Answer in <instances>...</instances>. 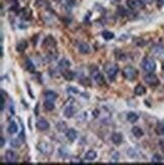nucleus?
Returning <instances> with one entry per match:
<instances>
[{
	"mask_svg": "<svg viewBox=\"0 0 164 165\" xmlns=\"http://www.w3.org/2000/svg\"><path fill=\"white\" fill-rule=\"evenodd\" d=\"M105 71L111 80H113L119 72V66L113 63H107L105 66Z\"/></svg>",
	"mask_w": 164,
	"mask_h": 165,
	"instance_id": "nucleus-1",
	"label": "nucleus"
},
{
	"mask_svg": "<svg viewBox=\"0 0 164 165\" xmlns=\"http://www.w3.org/2000/svg\"><path fill=\"white\" fill-rule=\"evenodd\" d=\"M36 148L44 155H51L54 151L53 146L46 141H40V143L38 144V146H36Z\"/></svg>",
	"mask_w": 164,
	"mask_h": 165,
	"instance_id": "nucleus-2",
	"label": "nucleus"
},
{
	"mask_svg": "<svg viewBox=\"0 0 164 165\" xmlns=\"http://www.w3.org/2000/svg\"><path fill=\"white\" fill-rule=\"evenodd\" d=\"M141 65H142V68L144 69L146 72H149V73L155 71V69H156L155 61H154L152 58H150V57H146V58L143 59L142 64Z\"/></svg>",
	"mask_w": 164,
	"mask_h": 165,
	"instance_id": "nucleus-3",
	"label": "nucleus"
},
{
	"mask_svg": "<svg viewBox=\"0 0 164 165\" xmlns=\"http://www.w3.org/2000/svg\"><path fill=\"white\" fill-rule=\"evenodd\" d=\"M123 75L126 78L127 80H130V81H133L137 78L138 76V71L137 69H135L134 67L132 66H127L124 68L123 70Z\"/></svg>",
	"mask_w": 164,
	"mask_h": 165,
	"instance_id": "nucleus-4",
	"label": "nucleus"
},
{
	"mask_svg": "<svg viewBox=\"0 0 164 165\" xmlns=\"http://www.w3.org/2000/svg\"><path fill=\"white\" fill-rule=\"evenodd\" d=\"M91 75H92V78L94 79V81H95L98 85H103V84L105 83V77L102 75V73L100 72L96 67H94V70L91 71Z\"/></svg>",
	"mask_w": 164,
	"mask_h": 165,
	"instance_id": "nucleus-5",
	"label": "nucleus"
},
{
	"mask_svg": "<svg viewBox=\"0 0 164 165\" xmlns=\"http://www.w3.org/2000/svg\"><path fill=\"white\" fill-rule=\"evenodd\" d=\"M127 4L133 10H140L145 7V2L143 0H128Z\"/></svg>",
	"mask_w": 164,
	"mask_h": 165,
	"instance_id": "nucleus-6",
	"label": "nucleus"
},
{
	"mask_svg": "<svg viewBox=\"0 0 164 165\" xmlns=\"http://www.w3.org/2000/svg\"><path fill=\"white\" fill-rule=\"evenodd\" d=\"M144 80L145 82L150 86H156L159 84V79L156 75H154L153 73H149L147 75L144 77Z\"/></svg>",
	"mask_w": 164,
	"mask_h": 165,
	"instance_id": "nucleus-7",
	"label": "nucleus"
},
{
	"mask_svg": "<svg viewBox=\"0 0 164 165\" xmlns=\"http://www.w3.org/2000/svg\"><path fill=\"white\" fill-rule=\"evenodd\" d=\"M5 160L8 163H16L18 160V156L14 151L11 150H7L5 153Z\"/></svg>",
	"mask_w": 164,
	"mask_h": 165,
	"instance_id": "nucleus-8",
	"label": "nucleus"
},
{
	"mask_svg": "<svg viewBox=\"0 0 164 165\" xmlns=\"http://www.w3.org/2000/svg\"><path fill=\"white\" fill-rule=\"evenodd\" d=\"M36 128H38L40 131H47L50 128V124L46 119H40L36 122Z\"/></svg>",
	"mask_w": 164,
	"mask_h": 165,
	"instance_id": "nucleus-9",
	"label": "nucleus"
},
{
	"mask_svg": "<svg viewBox=\"0 0 164 165\" xmlns=\"http://www.w3.org/2000/svg\"><path fill=\"white\" fill-rule=\"evenodd\" d=\"M123 135H121V133H113L111 136V142H113V144H115V145H119V144L123 142Z\"/></svg>",
	"mask_w": 164,
	"mask_h": 165,
	"instance_id": "nucleus-10",
	"label": "nucleus"
},
{
	"mask_svg": "<svg viewBox=\"0 0 164 165\" xmlns=\"http://www.w3.org/2000/svg\"><path fill=\"white\" fill-rule=\"evenodd\" d=\"M17 131H18V126H17V124L15 123V121H10L8 127H7V132H8L10 135H13V134L17 133Z\"/></svg>",
	"mask_w": 164,
	"mask_h": 165,
	"instance_id": "nucleus-11",
	"label": "nucleus"
},
{
	"mask_svg": "<svg viewBox=\"0 0 164 165\" xmlns=\"http://www.w3.org/2000/svg\"><path fill=\"white\" fill-rule=\"evenodd\" d=\"M62 75L63 77H64V79L67 80V81H72L75 78V73L71 70H68V69L62 71Z\"/></svg>",
	"mask_w": 164,
	"mask_h": 165,
	"instance_id": "nucleus-12",
	"label": "nucleus"
},
{
	"mask_svg": "<svg viewBox=\"0 0 164 165\" xmlns=\"http://www.w3.org/2000/svg\"><path fill=\"white\" fill-rule=\"evenodd\" d=\"M75 112H76V109H75V107L73 106V105H68V106L64 109V116L66 117L67 119L72 118L75 114Z\"/></svg>",
	"mask_w": 164,
	"mask_h": 165,
	"instance_id": "nucleus-13",
	"label": "nucleus"
},
{
	"mask_svg": "<svg viewBox=\"0 0 164 165\" xmlns=\"http://www.w3.org/2000/svg\"><path fill=\"white\" fill-rule=\"evenodd\" d=\"M44 46L47 48H54L56 46V41L52 36H47L44 41Z\"/></svg>",
	"mask_w": 164,
	"mask_h": 165,
	"instance_id": "nucleus-14",
	"label": "nucleus"
},
{
	"mask_svg": "<svg viewBox=\"0 0 164 165\" xmlns=\"http://www.w3.org/2000/svg\"><path fill=\"white\" fill-rule=\"evenodd\" d=\"M66 137L70 142H74L77 139V132L74 129H69L66 132Z\"/></svg>",
	"mask_w": 164,
	"mask_h": 165,
	"instance_id": "nucleus-15",
	"label": "nucleus"
},
{
	"mask_svg": "<svg viewBox=\"0 0 164 165\" xmlns=\"http://www.w3.org/2000/svg\"><path fill=\"white\" fill-rule=\"evenodd\" d=\"M134 92H135V94L136 95H143V94H145L146 93V88H145V86H143L142 84H138V85L135 87V89H134Z\"/></svg>",
	"mask_w": 164,
	"mask_h": 165,
	"instance_id": "nucleus-16",
	"label": "nucleus"
},
{
	"mask_svg": "<svg viewBox=\"0 0 164 165\" xmlns=\"http://www.w3.org/2000/svg\"><path fill=\"white\" fill-rule=\"evenodd\" d=\"M58 97L57 93L54 92V91H51V90H49V91H46L45 92V98L46 100H51V101H54L56 100Z\"/></svg>",
	"mask_w": 164,
	"mask_h": 165,
	"instance_id": "nucleus-17",
	"label": "nucleus"
},
{
	"mask_svg": "<svg viewBox=\"0 0 164 165\" xmlns=\"http://www.w3.org/2000/svg\"><path fill=\"white\" fill-rule=\"evenodd\" d=\"M101 36L105 41H111L115 38V34L113 32H109V30H103L101 32Z\"/></svg>",
	"mask_w": 164,
	"mask_h": 165,
	"instance_id": "nucleus-18",
	"label": "nucleus"
},
{
	"mask_svg": "<svg viewBox=\"0 0 164 165\" xmlns=\"http://www.w3.org/2000/svg\"><path fill=\"white\" fill-rule=\"evenodd\" d=\"M132 133L136 138H141V137H143V135H144L143 130L141 129V128H139V127H134V128H132Z\"/></svg>",
	"mask_w": 164,
	"mask_h": 165,
	"instance_id": "nucleus-19",
	"label": "nucleus"
},
{
	"mask_svg": "<svg viewBox=\"0 0 164 165\" xmlns=\"http://www.w3.org/2000/svg\"><path fill=\"white\" fill-rule=\"evenodd\" d=\"M70 67V62H69L67 59H62V60L59 62V68L61 69L62 71L66 70Z\"/></svg>",
	"mask_w": 164,
	"mask_h": 165,
	"instance_id": "nucleus-20",
	"label": "nucleus"
},
{
	"mask_svg": "<svg viewBox=\"0 0 164 165\" xmlns=\"http://www.w3.org/2000/svg\"><path fill=\"white\" fill-rule=\"evenodd\" d=\"M78 49H79V51H80V53H82V54H88L90 52L89 46H88L86 43H81L80 45H79Z\"/></svg>",
	"mask_w": 164,
	"mask_h": 165,
	"instance_id": "nucleus-21",
	"label": "nucleus"
},
{
	"mask_svg": "<svg viewBox=\"0 0 164 165\" xmlns=\"http://www.w3.org/2000/svg\"><path fill=\"white\" fill-rule=\"evenodd\" d=\"M127 118H128V121L130 123H136L137 121L139 120V114H136V112H131L128 114Z\"/></svg>",
	"mask_w": 164,
	"mask_h": 165,
	"instance_id": "nucleus-22",
	"label": "nucleus"
},
{
	"mask_svg": "<svg viewBox=\"0 0 164 165\" xmlns=\"http://www.w3.org/2000/svg\"><path fill=\"white\" fill-rule=\"evenodd\" d=\"M97 157V153L94 150H89L88 152H86L85 154V159L86 160H94Z\"/></svg>",
	"mask_w": 164,
	"mask_h": 165,
	"instance_id": "nucleus-23",
	"label": "nucleus"
},
{
	"mask_svg": "<svg viewBox=\"0 0 164 165\" xmlns=\"http://www.w3.org/2000/svg\"><path fill=\"white\" fill-rule=\"evenodd\" d=\"M28 48V42L26 41H22L19 42L18 44L16 45V50L17 52H24V50Z\"/></svg>",
	"mask_w": 164,
	"mask_h": 165,
	"instance_id": "nucleus-24",
	"label": "nucleus"
},
{
	"mask_svg": "<svg viewBox=\"0 0 164 165\" xmlns=\"http://www.w3.org/2000/svg\"><path fill=\"white\" fill-rule=\"evenodd\" d=\"M44 107H45V109H47V110L51 112V110H53V109L55 108V104H54L53 101H51V100H46L45 103H44Z\"/></svg>",
	"mask_w": 164,
	"mask_h": 165,
	"instance_id": "nucleus-25",
	"label": "nucleus"
},
{
	"mask_svg": "<svg viewBox=\"0 0 164 165\" xmlns=\"http://www.w3.org/2000/svg\"><path fill=\"white\" fill-rule=\"evenodd\" d=\"M26 70H28V72H30V73H34V71H36V67H34V65L32 64V61H30V60L26 61Z\"/></svg>",
	"mask_w": 164,
	"mask_h": 165,
	"instance_id": "nucleus-26",
	"label": "nucleus"
},
{
	"mask_svg": "<svg viewBox=\"0 0 164 165\" xmlns=\"http://www.w3.org/2000/svg\"><path fill=\"white\" fill-rule=\"evenodd\" d=\"M22 17L24 20H30L32 18V10L28 8H24L22 10Z\"/></svg>",
	"mask_w": 164,
	"mask_h": 165,
	"instance_id": "nucleus-27",
	"label": "nucleus"
},
{
	"mask_svg": "<svg viewBox=\"0 0 164 165\" xmlns=\"http://www.w3.org/2000/svg\"><path fill=\"white\" fill-rule=\"evenodd\" d=\"M20 141H22L20 139H13V140H11V141H10V144H11V146H12V147L18 148L19 145H20Z\"/></svg>",
	"mask_w": 164,
	"mask_h": 165,
	"instance_id": "nucleus-28",
	"label": "nucleus"
},
{
	"mask_svg": "<svg viewBox=\"0 0 164 165\" xmlns=\"http://www.w3.org/2000/svg\"><path fill=\"white\" fill-rule=\"evenodd\" d=\"M162 162V157L160 155L156 154L152 157V163H161Z\"/></svg>",
	"mask_w": 164,
	"mask_h": 165,
	"instance_id": "nucleus-29",
	"label": "nucleus"
},
{
	"mask_svg": "<svg viewBox=\"0 0 164 165\" xmlns=\"http://www.w3.org/2000/svg\"><path fill=\"white\" fill-rule=\"evenodd\" d=\"M57 129L59 130L60 132H64L65 129H66V124H65V123H62V122L59 123L57 126Z\"/></svg>",
	"mask_w": 164,
	"mask_h": 165,
	"instance_id": "nucleus-30",
	"label": "nucleus"
},
{
	"mask_svg": "<svg viewBox=\"0 0 164 165\" xmlns=\"http://www.w3.org/2000/svg\"><path fill=\"white\" fill-rule=\"evenodd\" d=\"M134 43L136 44L137 46H139V47H142V46L145 45V41H144V40H142V39H136L134 41Z\"/></svg>",
	"mask_w": 164,
	"mask_h": 165,
	"instance_id": "nucleus-31",
	"label": "nucleus"
},
{
	"mask_svg": "<svg viewBox=\"0 0 164 165\" xmlns=\"http://www.w3.org/2000/svg\"><path fill=\"white\" fill-rule=\"evenodd\" d=\"M66 2L69 6H73L75 4V2H76V0H66Z\"/></svg>",
	"mask_w": 164,
	"mask_h": 165,
	"instance_id": "nucleus-32",
	"label": "nucleus"
},
{
	"mask_svg": "<svg viewBox=\"0 0 164 165\" xmlns=\"http://www.w3.org/2000/svg\"><path fill=\"white\" fill-rule=\"evenodd\" d=\"M71 163H82V161L80 160V159H77V158H73L72 161H71Z\"/></svg>",
	"mask_w": 164,
	"mask_h": 165,
	"instance_id": "nucleus-33",
	"label": "nucleus"
},
{
	"mask_svg": "<svg viewBox=\"0 0 164 165\" xmlns=\"http://www.w3.org/2000/svg\"><path fill=\"white\" fill-rule=\"evenodd\" d=\"M4 144H5V140H4V138L1 137V147H3V146H4Z\"/></svg>",
	"mask_w": 164,
	"mask_h": 165,
	"instance_id": "nucleus-34",
	"label": "nucleus"
},
{
	"mask_svg": "<svg viewBox=\"0 0 164 165\" xmlns=\"http://www.w3.org/2000/svg\"><path fill=\"white\" fill-rule=\"evenodd\" d=\"M144 2H147V3H150V2H152V0H143Z\"/></svg>",
	"mask_w": 164,
	"mask_h": 165,
	"instance_id": "nucleus-35",
	"label": "nucleus"
},
{
	"mask_svg": "<svg viewBox=\"0 0 164 165\" xmlns=\"http://www.w3.org/2000/svg\"><path fill=\"white\" fill-rule=\"evenodd\" d=\"M162 69H163V72H164V62H163V64H162Z\"/></svg>",
	"mask_w": 164,
	"mask_h": 165,
	"instance_id": "nucleus-36",
	"label": "nucleus"
},
{
	"mask_svg": "<svg viewBox=\"0 0 164 165\" xmlns=\"http://www.w3.org/2000/svg\"><path fill=\"white\" fill-rule=\"evenodd\" d=\"M55 1H57V2H59V1H61V0H55Z\"/></svg>",
	"mask_w": 164,
	"mask_h": 165,
	"instance_id": "nucleus-37",
	"label": "nucleus"
},
{
	"mask_svg": "<svg viewBox=\"0 0 164 165\" xmlns=\"http://www.w3.org/2000/svg\"><path fill=\"white\" fill-rule=\"evenodd\" d=\"M163 134H164V129H163Z\"/></svg>",
	"mask_w": 164,
	"mask_h": 165,
	"instance_id": "nucleus-38",
	"label": "nucleus"
}]
</instances>
